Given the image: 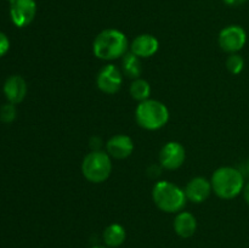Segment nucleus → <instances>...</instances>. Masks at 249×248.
<instances>
[{
  "label": "nucleus",
  "instance_id": "obj_1",
  "mask_svg": "<svg viewBox=\"0 0 249 248\" xmlns=\"http://www.w3.org/2000/svg\"><path fill=\"white\" fill-rule=\"evenodd\" d=\"M128 39L123 32L108 28L97 34L92 43V53L97 58L112 61L123 57L128 53Z\"/></svg>",
  "mask_w": 249,
  "mask_h": 248
},
{
  "label": "nucleus",
  "instance_id": "obj_2",
  "mask_svg": "<svg viewBox=\"0 0 249 248\" xmlns=\"http://www.w3.org/2000/svg\"><path fill=\"white\" fill-rule=\"evenodd\" d=\"M212 189L223 199H232L245 189V177L240 169L233 167L218 168L212 175Z\"/></svg>",
  "mask_w": 249,
  "mask_h": 248
},
{
  "label": "nucleus",
  "instance_id": "obj_3",
  "mask_svg": "<svg viewBox=\"0 0 249 248\" xmlns=\"http://www.w3.org/2000/svg\"><path fill=\"white\" fill-rule=\"evenodd\" d=\"M152 198L156 206L165 213H179L187 201L185 190L167 180L158 181L153 186Z\"/></svg>",
  "mask_w": 249,
  "mask_h": 248
},
{
  "label": "nucleus",
  "instance_id": "obj_4",
  "mask_svg": "<svg viewBox=\"0 0 249 248\" xmlns=\"http://www.w3.org/2000/svg\"><path fill=\"white\" fill-rule=\"evenodd\" d=\"M136 123L146 130H158L169 121V109L158 100H145L135 109Z\"/></svg>",
  "mask_w": 249,
  "mask_h": 248
},
{
  "label": "nucleus",
  "instance_id": "obj_5",
  "mask_svg": "<svg viewBox=\"0 0 249 248\" xmlns=\"http://www.w3.org/2000/svg\"><path fill=\"white\" fill-rule=\"evenodd\" d=\"M112 172V160L108 153L101 150L91 151L84 157L82 173L88 181L100 184L106 181Z\"/></svg>",
  "mask_w": 249,
  "mask_h": 248
},
{
  "label": "nucleus",
  "instance_id": "obj_6",
  "mask_svg": "<svg viewBox=\"0 0 249 248\" xmlns=\"http://www.w3.org/2000/svg\"><path fill=\"white\" fill-rule=\"evenodd\" d=\"M218 41L220 48L225 53H237L238 51L245 48L247 43V33L245 29L237 24H231L220 31L218 36Z\"/></svg>",
  "mask_w": 249,
  "mask_h": 248
},
{
  "label": "nucleus",
  "instance_id": "obj_7",
  "mask_svg": "<svg viewBox=\"0 0 249 248\" xmlns=\"http://www.w3.org/2000/svg\"><path fill=\"white\" fill-rule=\"evenodd\" d=\"M122 84H123V73L112 63L104 66L97 73L96 85L105 94H116L121 90Z\"/></svg>",
  "mask_w": 249,
  "mask_h": 248
},
{
  "label": "nucleus",
  "instance_id": "obj_8",
  "mask_svg": "<svg viewBox=\"0 0 249 248\" xmlns=\"http://www.w3.org/2000/svg\"><path fill=\"white\" fill-rule=\"evenodd\" d=\"M36 15V0H11L10 17L12 23L18 28H23L33 22Z\"/></svg>",
  "mask_w": 249,
  "mask_h": 248
},
{
  "label": "nucleus",
  "instance_id": "obj_9",
  "mask_svg": "<svg viewBox=\"0 0 249 248\" xmlns=\"http://www.w3.org/2000/svg\"><path fill=\"white\" fill-rule=\"evenodd\" d=\"M186 158L184 146L177 141H169L160 152V163L164 169L175 170L181 167Z\"/></svg>",
  "mask_w": 249,
  "mask_h": 248
},
{
  "label": "nucleus",
  "instance_id": "obj_10",
  "mask_svg": "<svg viewBox=\"0 0 249 248\" xmlns=\"http://www.w3.org/2000/svg\"><path fill=\"white\" fill-rule=\"evenodd\" d=\"M212 191H213L212 182L202 177H196L191 179L185 187L186 198L194 203H202L206 201L211 196Z\"/></svg>",
  "mask_w": 249,
  "mask_h": 248
},
{
  "label": "nucleus",
  "instance_id": "obj_11",
  "mask_svg": "<svg viewBox=\"0 0 249 248\" xmlns=\"http://www.w3.org/2000/svg\"><path fill=\"white\" fill-rule=\"evenodd\" d=\"M106 150L109 157L116 158V159H125L133 153L134 142L130 136L118 134L114 135L107 141Z\"/></svg>",
  "mask_w": 249,
  "mask_h": 248
},
{
  "label": "nucleus",
  "instance_id": "obj_12",
  "mask_svg": "<svg viewBox=\"0 0 249 248\" xmlns=\"http://www.w3.org/2000/svg\"><path fill=\"white\" fill-rule=\"evenodd\" d=\"M160 49V41L152 34H140L130 44V51L140 58H148Z\"/></svg>",
  "mask_w": 249,
  "mask_h": 248
},
{
  "label": "nucleus",
  "instance_id": "obj_13",
  "mask_svg": "<svg viewBox=\"0 0 249 248\" xmlns=\"http://www.w3.org/2000/svg\"><path fill=\"white\" fill-rule=\"evenodd\" d=\"M4 94L10 104L17 105L27 95V83L21 75H11L4 83Z\"/></svg>",
  "mask_w": 249,
  "mask_h": 248
},
{
  "label": "nucleus",
  "instance_id": "obj_14",
  "mask_svg": "<svg viewBox=\"0 0 249 248\" xmlns=\"http://www.w3.org/2000/svg\"><path fill=\"white\" fill-rule=\"evenodd\" d=\"M174 230L178 236L182 238H190L197 230V220L190 212H179L174 219Z\"/></svg>",
  "mask_w": 249,
  "mask_h": 248
},
{
  "label": "nucleus",
  "instance_id": "obj_15",
  "mask_svg": "<svg viewBox=\"0 0 249 248\" xmlns=\"http://www.w3.org/2000/svg\"><path fill=\"white\" fill-rule=\"evenodd\" d=\"M126 238L125 229L121 224H111L105 229L102 233V240L108 248H117L124 243Z\"/></svg>",
  "mask_w": 249,
  "mask_h": 248
},
{
  "label": "nucleus",
  "instance_id": "obj_16",
  "mask_svg": "<svg viewBox=\"0 0 249 248\" xmlns=\"http://www.w3.org/2000/svg\"><path fill=\"white\" fill-rule=\"evenodd\" d=\"M122 70H123V73L128 78L138 79L142 74L141 58L139 56H136L135 53H131V51H129V53H126L122 57Z\"/></svg>",
  "mask_w": 249,
  "mask_h": 248
},
{
  "label": "nucleus",
  "instance_id": "obj_17",
  "mask_svg": "<svg viewBox=\"0 0 249 248\" xmlns=\"http://www.w3.org/2000/svg\"><path fill=\"white\" fill-rule=\"evenodd\" d=\"M130 95L134 100L139 102L148 100L151 95L150 83L145 79H141V78L134 79V82L130 85Z\"/></svg>",
  "mask_w": 249,
  "mask_h": 248
},
{
  "label": "nucleus",
  "instance_id": "obj_18",
  "mask_svg": "<svg viewBox=\"0 0 249 248\" xmlns=\"http://www.w3.org/2000/svg\"><path fill=\"white\" fill-rule=\"evenodd\" d=\"M226 68L232 74H240L245 68V60L238 53H230L226 60Z\"/></svg>",
  "mask_w": 249,
  "mask_h": 248
},
{
  "label": "nucleus",
  "instance_id": "obj_19",
  "mask_svg": "<svg viewBox=\"0 0 249 248\" xmlns=\"http://www.w3.org/2000/svg\"><path fill=\"white\" fill-rule=\"evenodd\" d=\"M17 111L14 104H5L0 108V121L4 123H12L16 119Z\"/></svg>",
  "mask_w": 249,
  "mask_h": 248
},
{
  "label": "nucleus",
  "instance_id": "obj_20",
  "mask_svg": "<svg viewBox=\"0 0 249 248\" xmlns=\"http://www.w3.org/2000/svg\"><path fill=\"white\" fill-rule=\"evenodd\" d=\"M10 49V40L6 36V34L0 32V57L4 56Z\"/></svg>",
  "mask_w": 249,
  "mask_h": 248
},
{
  "label": "nucleus",
  "instance_id": "obj_21",
  "mask_svg": "<svg viewBox=\"0 0 249 248\" xmlns=\"http://www.w3.org/2000/svg\"><path fill=\"white\" fill-rule=\"evenodd\" d=\"M246 1L247 0H224V2L229 6H240V5L245 4Z\"/></svg>",
  "mask_w": 249,
  "mask_h": 248
},
{
  "label": "nucleus",
  "instance_id": "obj_22",
  "mask_svg": "<svg viewBox=\"0 0 249 248\" xmlns=\"http://www.w3.org/2000/svg\"><path fill=\"white\" fill-rule=\"evenodd\" d=\"M243 197H245V201L247 202L249 206V182L247 185H245V189H243Z\"/></svg>",
  "mask_w": 249,
  "mask_h": 248
},
{
  "label": "nucleus",
  "instance_id": "obj_23",
  "mask_svg": "<svg viewBox=\"0 0 249 248\" xmlns=\"http://www.w3.org/2000/svg\"><path fill=\"white\" fill-rule=\"evenodd\" d=\"M246 172H247L248 175H249V158H248L247 162H246Z\"/></svg>",
  "mask_w": 249,
  "mask_h": 248
},
{
  "label": "nucleus",
  "instance_id": "obj_24",
  "mask_svg": "<svg viewBox=\"0 0 249 248\" xmlns=\"http://www.w3.org/2000/svg\"><path fill=\"white\" fill-rule=\"evenodd\" d=\"M91 248H108V247H106V246H94V247Z\"/></svg>",
  "mask_w": 249,
  "mask_h": 248
}]
</instances>
